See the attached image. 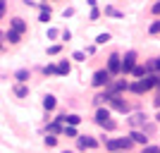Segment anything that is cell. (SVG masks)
Here are the masks:
<instances>
[{"label":"cell","instance_id":"cell-24","mask_svg":"<svg viewBox=\"0 0 160 153\" xmlns=\"http://www.w3.org/2000/svg\"><path fill=\"white\" fill-rule=\"evenodd\" d=\"M108 41H110V33H98L96 43H98V46H103V43H108Z\"/></svg>","mask_w":160,"mask_h":153},{"label":"cell","instance_id":"cell-4","mask_svg":"<svg viewBox=\"0 0 160 153\" xmlns=\"http://www.w3.org/2000/svg\"><path fill=\"white\" fill-rule=\"evenodd\" d=\"M120 60H122V58L117 53H112L110 58H108V69H105V72L110 74V77H112V74H120Z\"/></svg>","mask_w":160,"mask_h":153},{"label":"cell","instance_id":"cell-18","mask_svg":"<svg viewBox=\"0 0 160 153\" xmlns=\"http://www.w3.org/2000/svg\"><path fill=\"white\" fill-rule=\"evenodd\" d=\"M14 93H17L19 98H24V96H29V89L24 86V84H17V86H14Z\"/></svg>","mask_w":160,"mask_h":153},{"label":"cell","instance_id":"cell-26","mask_svg":"<svg viewBox=\"0 0 160 153\" xmlns=\"http://www.w3.org/2000/svg\"><path fill=\"white\" fill-rule=\"evenodd\" d=\"M72 58H74L77 62H84V60H86V55L81 53V50H74V55H72Z\"/></svg>","mask_w":160,"mask_h":153},{"label":"cell","instance_id":"cell-17","mask_svg":"<svg viewBox=\"0 0 160 153\" xmlns=\"http://www.w3.org/2000/svg\"><path fill=\"white\" fill-rule=\"evenodd\" d=\"M62 134L69 136V139H77V136H79V134H77V127H62Z\"/></svg>","mask_w":160,"mask_h":153},{"label":"cell","instance_id":"cell-2","mask_svg":"<svg viewBox=\"0 0 160 153\" xmlns=\"http://www.w3.org/2000/svg\"><path fill=\"white\" fill-rule=\"evenodd\" d=\"M108 110H117V113H129L132 108H129V103L122 96H112V98L108 100Z\"/></svg>","mask_w":160,"mask_h":153},{"label":"cell","instance_id":"cell-6","mask_svg":"<svg viewBox=\"0 0 160 153\" xmlns=\"http://www.w3.org/2000/svg\"><path fill=\"white\" fill-rule=\"evenodd\" d=\"M146 120H148V115L143 113V110H139V113H134L132 117H129V125H132V127H143Z\"/></svg>","mask_w":160,"mask_h":153},{"label":"cell","instance_id":"cell-19","mask_svg":"<svg viewBox=\"0 0 160 153\" xmlns=\"http://www.w3.org/2000/svg\"><path fill=\"white\" fill-rule=\"evenodd\" d=\"M5 38H7V41H10V43H19V38H22V36H19V33H14V31H12V29H10V31H7V33H5Z\"/></svg>","mask_w":160,"mask_h":153},{"label":"cell","instance_id":"cell-8","mask_svg":"<svg viewBox=\"0 0 160 153\" xmlns=\"http://www.w3.org/2000/svg\"><path fill=\"white\" fill-rule=\"evenodd\" d=\"M108 120H110V110H108V108H98V110H96V122L103 127Z\"/></svg>","mask_w":160,"mask_h":153},{"label":"cell","instance_id":"cell-15","mask_svg":"<svg viewBox=\"0 0 160 153\" xmlns=\"http://www.w3.org/2000/svg\"><path fill=\"white\" fill-rule=\"evenodd\" d=\"M14 79L19 81V84L29 81V69H17V72H14Z\"/></svg>","mask_w":160,"mask_h":153},{"label":"cell","instance_id":"cell-36","mask_svg":"<svg viewBox=\"0 0 160 153\" xmlns=\"http://www.w3.org/2000/svg\"><path fill=\"white\" fill-rule=\"evenodd\" d=\"M2 14H5V3H0V19H2Z\"/></svg>","mask_w":160,"mask_h":153},{"label":"cell","instance_id":"cell-22","mask_svg":"<svg viewBox=\"0 0 160 153\" xmlns=\"http://www.w3.org/2000/svg\"><path fill=\"white\" fill-rule=\"evenodd\" d=\"M132 74H134V77H146V67H143V65H136L132 69Z\"/></svg>","mask_w":160,"mask_h":153},{"label":"cell","instance_id":"cell-16","mask_svg":"<svg viewBox=\"0 0 160 153\" xmlns=\"http://www.w3.org/2000/svg\"><path fill=\"white\" fill-rule=\"evenodd\" d=\"M105 146H108V151H112V153L120 151V144H117V139H105Z\"/></svg>","mask_w":160,"mask_h":153},{"label":"cell","instance_id":"cell-29","mask_svg":"<svg viewBox=\"0 0 160 153\" xmlns=\"http://www.w3.org/2000/svg\"><path fill=\"white\" fill-rule=\"evenodd\" d=\"M60 50H62V46H50L48 48V55H58Z\"/></svg>","mask_w":160,"mask_h":153},{"label":"cell","instance_id":"cell-33","mask_svg":"<svg viewBox=\"0 0 160 153\" xmlns=\"http://www.w3.org/2000/svg\"><path fill=\"white\" fill-rule=\"evenodd\" d=\"M60 33H58V29H48V38H58Z\"/></svg>","mask_w":160,"mask_h":153},{"label":"cell","instance_id":"cell-25","mask_svg":"<svg viewBox=\"0 0 160 153\" xmlns=\"http://www.w3.org/2000/svg\"><path fill=\"white\" fill-rule=\"evenodd\" d=\"M105 14H110V17H124V14H122L120 10H115V7H105Z\"/></svg>","mask_w":160,"mask_h":153},{"label":"cell","instance_id":"cell-35","mask_svg":"<svg viewBox=\"0 0 160 153\" xmlns=\"http://www.w3.org/2000/svg\"><path fill=\"white\" fill-rule=\"evenodd\" d=\"M151 12H153V14H160V3H155V5L151 7Z\"/></svg>","mask_w":160,"mask_h":153},{"label":"cell","instance_id":"cell-20","mask_svg":"<svg viewBox=\"0 0 160 153\" xmlns=\"http://www.w3.org/2000/svg\"><path fill=\"white\" fill-rule=\"evenodd\" d=\"M129 91H134V93H143V84H141V79H139V81H134V84H129Z\"/></svg>","mask_w":160,"mask_h":153},{"label":"cell","instance_id":"cell-12","mask_svg":"<svg viewBox=\"0 0 160 153\" xmlns=\"http://www.w3.org/2000/svg\"><path fill=\"white\" fill-rule=\"evenodd\" d=\"M55 105H58V100H55V96H50V93H48L46 98H43V108H46L48 113H50V110H55Z\"/></svg>","mask_w":160,"mask_h":153},{"label":"cell","instance_id":"cell-28","mask_svg":"<svg viewBox=\"0 0 160 153\" xmlns=\"http://www.w3.org/2000/svg\"><path fill=\"white\" fill-rule=\"evenodd\" d=\"M43 74H58V72H55V65H53V62L43 67Z\"/></svg>","mask_w":160,"mask_h":153},{"label":"cell","instance_id":"cell-14","mask_svg":"<svg viewBox=\"0 0 160 153\" xmlns=\"http://www.w3.org/2000/svg\"><path fill=\"white\" fill-rule=\"evenodd\" d=\"M117 144H120V151H129V148L134 146V141L129 139V136H122V139H117Z\"/></svg>","mask_w":160,"mask_h":153},{"label":"cell","instance_id":"cell-1","mask_svg":"<svg viewBox=\"0 0 160 153\" xmlns=\"http://www.w3.org/2000/svg\"><path fill=\"white\" fill-rule=\"evenodd\" d=\"M134 67H136V50H129L120 60V74H132Z\"/></svg>","mask_w":160,"mask_h":153},{"label":"cell","instance_id":"cell-3","mask_svg":"<svg viewBox=\"0 0 160 153\" xmlns=\"http://www.w3.org/2000/svg\"><path fill=\"white\" fill-rule=\"evenodd\" d=\"M91 84H93V86H108V84H110V74L105 72V69H98V72L93 74V79H91Z\"/></svg>","mask_w":160,"mask_h":153},{"label":"cell","instance_id":"cell-30","mask_svg":"<svg viewBox=\"0 0 160 153\" xmlns=\"http://www.w3.org/2000/svg\"><path fill=\"white\" fill-rule=\"evenodd\" d=\"M58 144V136H46V146H55Z\"/></svg>","mask_w":160,"mask_h":153},{"label":"cell","instance_id":"cell-38","mask_svg":"<svg viewBox=\"0 0 160 153\" xmlns=\"http://www.w3.org/2000/svg\"><path fill=\"white\" fill-rule=\"evenodd\" d=\"M155 86H160V74H155Z\"/></svg>","mask_w":160,"mask_h":153},{"label":"cell","instance_id":"cell-31","mask_svg":"<svg viewBox=\"0 0 160 153\" xmlns=\"http://www.w3.org/2000/svg\"><path fill=\"white\" fill-rule=\"evenodd\" d=\"M98 17H100V10L98 7H91V19H98Z\"/></svg>","mask_w":160,"mask_h":153},{"label":"cell","instance_id":"cell-41","mask_svg":"<svg viewBox=\"0 0 160 153\" xmlns=\"http://www.w3.org/2000/svg\"><path fill=\"white\" fill-rule=\"evenodd\" d=\"M117 153H122V151H117Z\"/></svg>","mask_w":160,"mask_h":153},{"label":"cell","instance_id":"cell-11","mask_svg":"<svg viewBox=\"0 0 160 153\" xmlns=\"http://www.w3.org/2000/svg\"><path fill=\"white\" fill-rule=\"evenodd\" d=\"M69 69H72V67H69V62H67V60H60V62H58V65H55V72L60 74V77H65V74H69Z\"/></svg>","mask_w":160,"mask_h":153},{"label":"cell","instance_id":"cell-21","mask_svg":"<svg viewBox=\"0 0 160 153\" xmlns=\"http://www.w3.org/2000/svg\"><path fill=\"white\" fill-rule=\"evenodd\" d=\"M48 132H50V134H62V125H58V122H50V125H48Z\"/></svg>","mask_w":160,"mask_h":153},{"label":"cell","instance_id":"cell-10","mask_svg":"<svg viewBox=\"0 0 160 153\" xmlns=\"http://www.w3.org/2000/svg\"><path fill=\"white\" fill-rule=\"evenodd\" d=\"M129 139H132L134 144H143V146H146V144H148V136H146V134H143V132H139V129H134V132L129 134Z\"/></svg>","mask_w":160,"mask_h":153},{"label":"cell","instance_id":"cell-39","mask_svg":"<svg viewBox=\"0 0 160 153\" xmlns=\"http://www.w3.org/2000/svg\"><path fill=\"white\" fill-rule=\"evenodd\" d=\"M155 120H158V122H160V110H158V117H155Z\"/></svg>","mask_w":160,"mask_h":153},{"label":"cell","instance_id":"cell-7","mask_svg":"<svg viewBox=\"0 0 160 153\" xmlns=\"http://www.w3.org/2000/svg\"><path fill=\"white\" fill-rule=\"evenodd\" d=\"M10 27H12V31H14V33H19V36H22V33L27 31V22L22 19V17H14V19L10 22Z\"/></svg>","mask_w":160,"mask_h":153},{"label":"cell","instance_id":"cell-13","mask_svg":"<svg viewBox=\"0 0 160 153\" xmlns=\"http://www.w3.org/2000/svg\"><path fill=\"white\" fill-rule=\"evenodd\" d=\"M77 125H81V117H79V115H67V117H65V127H77Z\"/></svg>","mask_w":160,"mask_h":153},{"label":"cell","instance_id":"cell-40","mask_svg":"<svg viewBox=\"0 0 160 153\" xmlns=\"http://www.w3.org/2000/svg\"><path fill=\"white\" fill-rule=\"evenodd\" d=\"M62 153H74V151H62Z\"/></svg>","mask_w":160,"mask_h":153},{"label":"cell","instance_id":"cell-34","mask_svg":"<svg viewBox=\"0 0 160 153\" xmlns=\"http://www.w3.org/2000/svg\"><path fill=\"white\" fill-rule=\"evenodd\" d=\"M72 38V31H69V29H65V31H62V41H69Z\"/></svg>","mask_w":160,"mask_h":153},{"label":"cell","instance_id":"cell-23","mask_svg":"<svg viewBox=\"0 0 160 153\" xmlns=\"http://www.w3.org/2000/svg\"><path fill=\"white\" fill-rule=\"evenodd\" d=\"M148 33H153V36H155V33H160V19H158V22H153V24L148 27Z\"/></svg>","mask_w":160,"mask_h":153},{"label":"cell","instance_id":"cell-37","mask_svg":"<svg viewBox=\"0 0 160 153\" xmlns=\"http://www.w3.org/2000/svg\"><path fill=\"white\" fill-rule=\"evenodd\" d=\"M153 69H160V58H158V60H153Z\"/></svg>","mask_w":160,"mask_h":153},{"label":"cell","instance_id":"cell-32","mask_svg":"<svg viewBox=\"0 0 160 153\" xmlns=\"http://www.w3.org/2000/svg\"><path fill=\"white\" fill-rule=\"evenodd\" d=\"M103 129H108V132H112V129H115V122H112V120H108L105 125H103Z\"/></svg>","mask_w":160,"mask_h":153},{"label":"cell","instance_id":"cell-5","mask_svg":"<svg viewBox=\"0 0 160 153\" xmlns=\"http://www.w3.org/2000/svg\"><path fill=\"white\" fill-rule=\"evenodd\" d=\"M127 89H129V84L124 79L115 81V84H108V93H110V96H120V91H127Z\"/></svg>","mask_w":160,"mask_h":153},{"label":"cell","instance_id":"cell-9","mask_svg":"<svg viewBox=\"0 0 160 153\" xmlns=\"http://www.w3.org/2000/svg\"><path fill=\"white\" fill-rule=\"evenodd\" d=\"M77 144H79V148H96L98 146V141H96L93 136H79Z\"/></svg>","mask_w":160,"mask_h":153},{"label":"cell","instance_id":"cell-27","mask_svg":"<svg viewBox=\"0 0 160 153\" xmlns=\"http://www.w3.org/2000/svg\"><path fill=\"white\" fill-rule=\"evenodd\" d=\"M141 153H160V146H143Z\"/></svg>","mask_w":160,"mask_h":153}]
</instances>
